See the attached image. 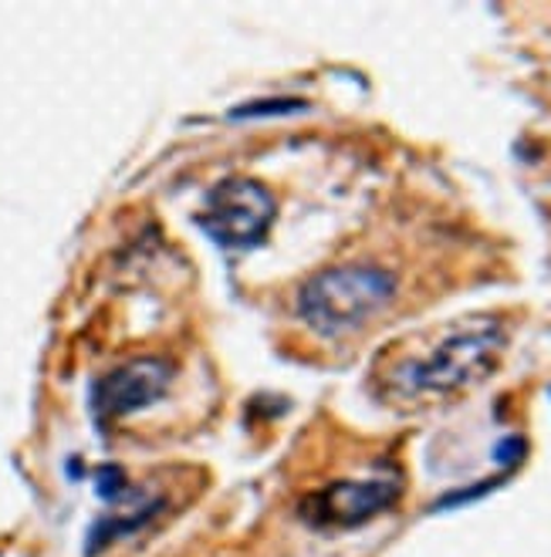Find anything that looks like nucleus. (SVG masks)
<instances>
[{"label": "nucleus", "instance_id": "obj_1", "mask_svg": "<svg viewBox=\"0 0 551 557\" xmlns=\"http://www.w3.org/2000/svg\"><path fill=\"white\" fill-rule=\"evenodd\" d=\"M507 348L498 318L474 314L389 345L372 369L385 403H443L488 379Z\"/></svg>", "mask_w": 551, "mask_h": 557}, {"label": "nucleus", "instance_id": "obj_2", "mask_svg": "<svg viewBox=\"0 0 551 557\" xmlns=\"http://www.w3.org/2000/svg\"><path fill=\"white\" fill-rule=\"evenodd\" d=\"M400 281L372 264L329 268L298 290V318L321 338H348L396 301Z\"/></svg>", "mask_w": 551, "mask_h": 557}, {"label": "nucleus", "instance_id": "obj_3", "mask_svg": "<svg viewBox=\"0 0 551 557\" xmlns=\"http://www.w3.org/2000/svg\"><path fill=\"white\" fill-rule=\"evenodd\" d=\"M274 216H278V203L261 183L231 176L220 180L207 193L197 220L213 244L226 250H250L268 237Z\"/></svg>", "mask_w": 551, "mask_h": 557}, {"label": "nucleus", "instance_id": "obj_4", "mask_svg": "<svg viewBox=\"0 0 551 557\" xmlns=\"http://www.w3.org/2000/svg\"><path fill=\"white\" fill-rule=\"evenodd\" d=\"M396 500H400L396 476L339 480L311 494L302 504V517L311 528H359V523L385 513Z\"/></svg>", "mask_w": 551, "mask_h": 557}, {"label": "nucleus", "instance_id": "obj_5", "mask_svg": "<svg viewBox=\"0 0 551 557\" xmlns=\"http://www.w3.org/2000/svg\"><path fill=\"white\" fill-rule=\"evenodd\" d=\"M173 369L159 358H139V362H128L109 375H102L91 388V412L95 419H122L133 416L156 399H163V392L170 388Z\"/></svg>", "mask_w": 551, "mask_h": 557}, {"label": "nucleus", "instance_id": "obj_6", "mask_svg": "<svg viewBox=\"0 0 551 557\" xmlns=\"http://www.w3.org/2000/svg\"><path fill=\"white\" fill-rule=\"evenodd\" d=\"M291 112H305L302 98H268V102H247L231 112V119H257V115H291Z\"/></svg>", "mask_w": 551, "mask_h": 557}]
</instances>
